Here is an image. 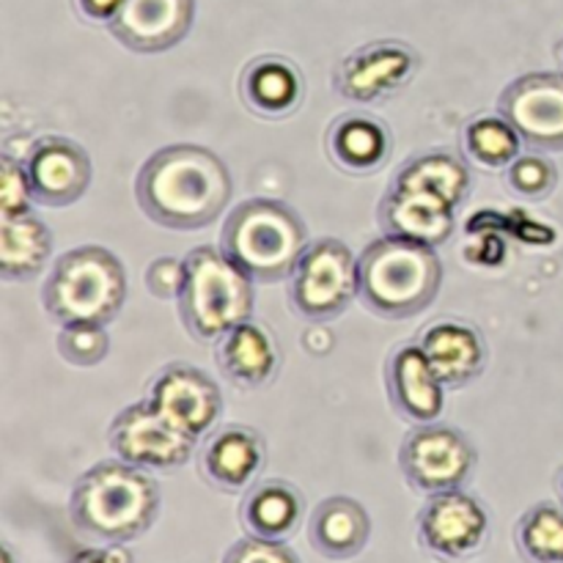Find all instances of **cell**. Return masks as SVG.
Segmentation results:
<instances>
[{
    "instance_id": "obj_1",
    "label": "cell",
    "mask_w": 563,
    "mask_h": 563,
    "mask_svg": "<svg viewBox=\"0 0 563 563\" xmlns=\"http://www.w3.org/2000/svg\"><path fill=\"white\" fill-rule=\"evenodd\" d=\"M234 196L229 165L207 146L174 143L141 165L135 201L152 223L170 231H198L212 225Z\"/></svg>"
},
{
    "instance_id": "obj_2",
    "label": "cell",
    "mask_w": 563,
    "mask_h": 563,
    "mask_svg": "<svg viewBox=\"0 0 563 563\" xmlns=\"http://www.w3.org/2000/svg\"><path fill=\"white\" fill-rule=\"evenodd\" d=\"M163 493L148 471L121 460L88 467L71 487L69 520L82 537L102 544H130L157 522Z\"/></svg>"
},
{
    "instance_id": "obj_3",
    "label": "cell",
    "mask_w": 563,
    "mask_h": 563,
    "mask_svg": "<svg viewBox=\"0 0 563 563\" xmlns=\"http://www.w3.org/2000/svg\"><path fill=\"white\" fill-rule=\"evenodd\" d=\"M443 289L438 247L379 236L357 256V300L368 313L401 322L427 311Z\"/></svg>"
},
{
    "instance_id": "obj_4",
    "label": "cell",
    "mask_w": 563,
    "mask_h": 563,
    "mask_svg": "<svg viewBox=\"0 0 563 563\" xmlns=\"http://www.w3.org/2000/svg\"><path fill=\"white\" fill-rule=\"evenodd\" d=\"M311 245L308 223L278 198H247L236 203L220 229V251L253 280L280 284Z\"/></svg>"
},
{
    "instance_id": "obj_5",
    "label": "cell",
    "mask_w": 563,
    "mask_h": 563,
    "mask_svg": "<svg viewBox=\"0 0 563 563\" xmlns=\"http://www.w3.org/2000/svg\"><path fill=\"white\" fill-rule=\"evenodd\" d=\"M44 311L53 322L110 324L126 302V269L113 251L80 245L58 256L42 286Z\"/></svg>"
},
{
    "instance_id": "obj_6",
    "label": "cell",
    "mask_w": 563,
    "mask_h": 563,
    "mask_svg": "<svg viewBox=\"0 0 563 563\" xmlns=\"http://www.w3.org/2000/svg\"><path fill=\"white\" fill-rule=\"evenodd\" d=\"M253 280L220 247H192L185 256V286L176 300L181 324L196 341H218L253 317Z\"/></svg>"
},
{
    "instance_id": "obj_7",
    "label": "cell",
    "mask_w": 563,
    "mask_h": 563,
    "mask_svg": "<svg viewBox=\"0 0 563 563\" xmlns=\"http://www.w3.org/2000/svg\"><path fill=\"white\" fill-rule=\"evenodd\" d=\"M357 300V256L335 236L311 240L289 275V302L306 322H333Z\"/></svg>"
},
{
    "instance_id": "obj_8",
    "label": "cell",
    "mask_w": 563,
    "mask_h": 563,
    "mask_svg": "<svg viewBox=\"0 0 563 563\" xmlns=\"http://www.w3.org/2000/svg\"><path fill=\"white\" fill-rule=\"evenodd\" d=\"M478 451L473 440L449 423H418L405 434L399 449V467L410 489L421 495H440L465 489L476 471Z\"/></svg>"
},
{
    "instance_id": "obj_9",
    "label": "cell",
    "mask_w": 563,
    "mask_h": 563,
    "mask_svg": "<svg viewBox=\"0 0 563 563\" xmlns=\"http://www.w3.org/2000/svg\"><path fill=\"white\" fill-rule=\"evenodd\" d=\"M416 537L429 559L440 563L471 561L489 542V511L465 489L429 495L416 517Z\"/></svg>"
},
{
    "instance_id": "obj_10",
    "label": "cell",
    "mask_w": 563,
    "mask_h": 563,
    "mask_svg": "<svg viewBox=\"0 0 563 563\" xmlns=\"http://www.w3.org/2000/svg\"><path fill=\"white\" fill-rule=\"evenodd\" d=\"M108 445L115 460L148 473H174L196 456L198 440L165 421L146 399L115 412L108 427Z\"/></svg>"
},
{
    "instance_id": "obj_11",
    "label": "cell",
    "mask_w": 563,
    "mask_h": 563,
    "mask_svg": "<svg viewBox=\"0 0 563 563\" xmlns=\"http://www.w3.org/2000/svg\"><path fill=\"white\" fill-rule=\"evenodd\" d=\"M421 71V55L401 38H374L352 49L333 71L339 97L355 104H377L396 97Z\"/></svg>"
},
{
    "instance_id": "obj_12",
    "label": "cell",
    "mask_w": 563,
    "mask_h": 563,
    "mask_svg": "<svg viewBox=\"0 0 563 563\" xmlns=\"http://www.w3.org/2000/svg\"><path fill=\"white\" fill-rule=\"evenodd\" d=\"M146 401L192 440L207 438L212 429H218L225 407L218 379L185 361L165 363L154 374L146 388Z\"/></svg>"
},
{
    "instance_id": "obj_13",
    "label": "cell",
    "mask_w": 563,
    "mask_h": 563,
    "mask_svg": "<svg viewBox=\"0 0 563 563\" xmlns=\"http://www.w3.org/2000/svg\"><path fill=\"white\" fill-rule=\"evenodd\" d=\"M498 113L531 152H563V71H528L498 93Z\"/></svg>"
},
{
    "instance_id": "obj_14",
    "label": "cell",
    "mask_w": 563,
    "mask_h": 563,
    "mask_svg": "<svg viewBox=\"0 0 563 563\" xmlns=\"http://www.w3.org/2000/svg\"><path fill=\"white\" fill-rule=\"evenodd\" d=\"M33 201L64 209L80 201L93 181V163L86 148L64 135H44L25 154Z\"/></svg>"
},
{
    "instance_id": "obj_15",
    "label": "cell",
    "mask_w": 563,
    "mask_h": 563,
    "mask_svg": "<svg viewBox=\"0 0 563 563\" xmlns=\"http://www.w3.org/2000/svg\"><path fill=\"white\" fill-rule=\"evenodd\" d=\"M198 473L225 495L247 493L267 467V440L245 423L212 429L198 449Z\"/></svg>"
},
{
    "instance_id": "obj_16",
    "label": "cell",
    "mask_w": 563,
    "mask_h": 563,
    "mask_svg": "<svg viewBox=\"0 0 563 563\" xmlns=\"http://www.w3.org/2000/svg\"><path fill=\"white\" fill-rule=\"evenodd\" d=\"M196 22V0H124L108 31L121 47L137 55L168 53Z\"/></svg>"
},
{
    "instance_id": "obj_17",
    "label": "cell",
    "mask_w": 563,
    "mask_h": 563,
    "mask_svg": "<svg viewBox=\"0 0 563 563\" xmlns=\"http://www.w3.org/2000/svg\"><path fill=\"white\" fill-rule=\"evenodd\" d=\"M385 390L394 412L412 427L440 421L445 410V385L418 341H407L390 350L385 361Z\"/></svg>"
},
{
    "instance_id": "obj_18",
    "label": "cell",
    "mask_w": 563,
    "mask_h": 563,
    "mask_svg": "<svg viewBox=\"0 0 563 563\" xmlns=\"http://www.w3.org/2000/svg\"><path fill=\"white\" fill-rule=\"evenodd\" d=\"M418 346L449 390H460L489 366V346L482 330L462 319H438L418 333Z\"/></svg>"
},
{
    "instance_id": "obj_19",
    "label": "cell",
    "mask_w": 563,
    "mask_h": 563,
    "mask_svg": "<svg viewBox=\"0 0 563 563\" xmlns=\"http://www.w3.org/2000/svg\"><path fill=\"white\" fill-rule=\"evenodd\" d=\"M377 225L385 236L423 247H440L456 229V209L440 198L388 187L377 207Z\"/></svg>"
},
{
    "instance_id": "obj_20",
    "label": "cell",
    "mask_w": 563,
    "mask_h": 563,
    "mask_svg": "<svg viewBox=\"0 0 563 563\" xmlns=\"http://www.w3.org/2000/svg\"><path fill=\"white\" fill-rule=\"evenodd\" d=\"M330 163L350 176H372L388 165L394 154V132L368 110H350L333 119L324 132Z\"/></svg>"
},
{
    "instance_id": "obj_21",
    "label": "cell",
    "mask_w": 563,
    "mask_h": 563,
    "mask_svg": "<svg viewBox=\"0 0 563 563\" xmlns=\"http://www.w3.org/2000/svg\"><path fill=\"white\" fill-rule=\"evenodd\" d=\"M214 366L240 390H262L278 377L280 350L275 335L253 319L236 324L214 341Z\"/></svg>"
},
{
    "instance_id": "obj_22",
    "label": "cell",
    "mask_w": 563,
    "mask_h": 563,
    "mask_svg": "<svg viewBox=\"0 0 563 563\" xmlns=\"http://www.w3.org/2000/svg\"><path fill=\"white\" fill-rule=\"evenodd\" d=\"M240 99L258 119H286L306 99V77L286 55H256L240 75Z\"/></svg>"
},
{
    "instance_id": "obj_23",
    "label": "cell",
    "mask_w": 563,
    "mask_h": 563,
    "mask_svg": "<svg viewBox=\"0 0 563 563\" xmlns=\"http://www.w3.org/2000/svg\"><path fill=\"white\" fill-rule=\"evenodd\" d=\"M240 526L264 542H289L306 522V498L286 478H258L240 504Z\"/></svg>"
},
{
    "instance_id": "obj_24",
    "label": "cell",
    "mask_w": 563,
    "mask_h": 563,
    "mask_svg": "<svg viewBox=\"0 0 563 563\" xmlns=\"http://www.w3.org/2000/svg\"><path fill=\"white\" fill-rule=\"evenodd\" d=\"M372 539V517L366 506L346 495L324 498L308 517V542L322 559L352 561Z\"/></svg>"
},
{
    "instance_id": "obj_25",
    "label": "cell",
    "mask_w": 563,
    "mask_h": 563,
    "mask_svg": "<svg viewBox=\"0 0 563 563\" xmlns=\"http://www.w3.org/2000/svg\"><path fill=\"white\" fill-rule=\"evenodd\" d=\"M390 187L427 192V196L460 209L471 196L473 170L465 154H456L451 148H427V152L407 157L396 168Z\"/></svg>"
},
{
    "instance_id": "obj_26",
    "label": "cell",
    "mask_w": 563,
    "mask_h": 563,
    "mask_svg": "<svg viewBox=\"0 0 563 563\" xmlns=\"http://www.w3.org/2000/svg\"><path fill=\"white\" fill-rule=\"evenodd\" d=\"M53 231L36 212L0 218V275L9 284H27L53 258Z\"/></svg>"
},
{
    "instance_id": "obj_27",
    "label": "cell",
    "mask_w": 563,
    "mask_h": 563,
    "mask_svg": "<svg viewBox=\"0 0 563 563\" xmlns=\"http://www.w3.org/2000/svg\"><path fill=\"white\" fill-rule=\"evenodd\" d=\"M462 154L484 170H506L522 154L520 132L500 113H484L467 121L460 132Z\"/></svg>"
},
{
    "instance_id": "obj_28",
    "label": "cell",
    "mask_w": 563,
    "mask_h": 563,
    "mask_svg": "<svg viewBox=\"0 0 563 563\" xmlns=\"http://www.w3.org/2000/svg\"><path fill=\"white\" fill-rule=\"evenodd\" d=\"M515 548L522 563H563V504L539 500L515 526Z\"/></svg>"
},
{
    "instance_id": "obj_29",
    "label": "cell",
    "mask_w": 563,
    "mask_h": 563,
    "mask_svg": "<svg viewBox=\"0 0 563 563\" xmlns=\"http://www.w3.org/2000/svg\"><path fill=\"white\" fill-rule=\"evenodd\" d=\"M504 181L515 196L528 198V201H544L559 187V168L544 152L528 148L504 170Z\"/></svg>"
},
{
    "instance_id": "obj_30",
    "label": "cell",
    "mask_w": 563,
    "mask_h": 563,
    "mask_svg": "<svg viewBox=\"0 0 563 563\" xmlns=\"http://www.w3.org/2000/svg\"><path fill=\"white\" fill-rule=\"evenodd\" d=\"M55 346H58V355L64 357L69 366L75 368L99 366L110 352L108 324H91V322L64 324V328L58 330V335H55Z\"/></svg>"
},
{
    "instance_id": "obj_31",
    "label": "cell",
    "mask_w": 563,
    "mask_h": 563,
    "mask_svg": "<svg viewBox=\"0 0 563 563\" xmlns=\"http://www.w3.org/2000/svg\"><path fill=\"white\" fill-rule=\"evenodd\" d=\"M33 190L27 179L25 159L11 157L3 152L0 157V218H14V214L33 212Z\"/></svg>"
},
{
    "instance_id": "obj_32",
    "label": "cell",
    "mask_w": 563,
    "mask_h": 563,
    "mask_svg": "<svg viewBox=\"0 0 563 563\" xmlns=\"http://www.w3.org/2000/svg\"><path fill=\"white\" fill-rule=\"evenodd\" d=\"M223 563H302L300 555L286 542H264V539L245 537L229 548Z\"/></svg>"
},
{
    "instance_id": "obj_33",
    "label": "cell",
    "mask_w": 563,
    "mask_h": 563,
    "mask_svg": "<svg viewBox=\"0 0 563 563\" xmlns=\"http://www.w3.org/2000/svg\"><path fill=\"white\" fill-rule=\"evenodd\" d=\"M181 286H185V258L159 256L146 267V289L157 300H179Z\"/></svg>"
},
{
    "instance_id": "obj_34",
    "label": "cell",
    "mask_w": 563,
    "mask_h": 563,
    "mask_svg": "<svg viewBox=\"0 0 563 563\" xmlns=\"http://www.w3.org/2000/svg\"><path fill=\"white\" fill-rule=\"evenodd\" d=\"M124 0H71V9L82 22L93 25H110L121 11Z\"/></svg>"
},
{
    "instance_id": "obj_35",
    "label": "cell",
    "mask_w": 563,
    "mask_h": 563,
    "mask_svg": "<svg viewBox=\"0 0 563 563\" xmlns=\"http://www.w3.org/2000/svg\"><path fill=\"white\" fill-rule=\"evenodd\" d=\"M66 563H135L124 544H104V548L77 550Z\"/></svg>"
},
{
    "instance_id": "obj_36",
    "label": "cell",
    "mask_w": 563,
    "mask_h": 563,
    "mask_svg": "<svg viewBox=\"0 0 563 563\" xmlns=\"http://www.w3.org/2000/svg\"><path fill=\"white\" fill-rule=\"evenodd\" d=\"M555 493H559V498H561V504H563V465H561L559 476H555Z\"/></svg>"
},
{
    "instance_id": "obj_37",
    "label": "cell",
    "mask_w": 563,
    "mask_h": 563,
    "mask_svg": "<svg viewBox=\"0 0 563 563\" xmlns=\"http://www.w3.org/2000/svg\"><path fill=\"white\" fill-rule=\"evenodd\" d=\"M3 563H14V553H11L9 544H3Z\"/></svg>"
},
{
    "instance_id": "obj_38",
    "label": "cell",
    "mask_w": 563,
    "mask_h": 563,
    "mask_svg": "<svg viewBox=\"0 0 563 563\" xmlns=\"http://www.w3.org/2000/svg\"><path fill=\"white\" fill-rule=\"evenodd\" d=\"M555 55H559V64H561V69H563V36H561V42L555 44Z\"/></svg>"
}]
</instances>
